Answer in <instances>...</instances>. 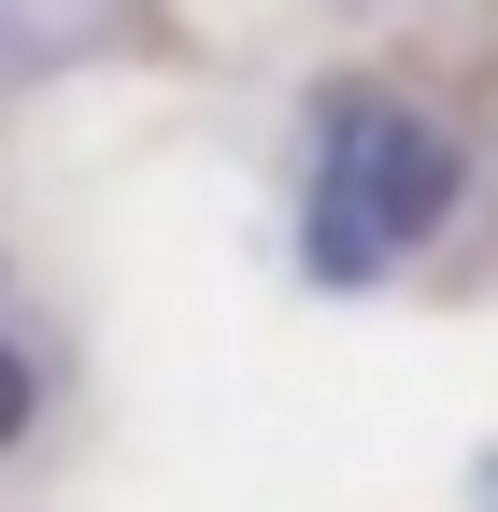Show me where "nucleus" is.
Wrapping results in <instances>:
<instances>
[{
	"label": "nucleus",
	"mask_w": 498,
	"mask_h": 512,
	"mask_svg": "<svg viewBox=\"0 0 498 512\" xmlns=\"http://www.w3.org/2000/svg\"><path fill=\"white\" fill-rule=\"evenodd\" d=\"M442 214H456V143H442L413 100L342 86V100H328V143H314V214H299L314 285H370L385 256H413Z\"/></svg>",
	"instance_id": "obj_1"
},
{
	"label": "nucleus",
	"mask_w": 498,
	"mask_h": 512,
	"mask_svg": "<svg viewBox=\"0 0 498 512\" xmlns=\"http://www.w3.org/2000/svg\"><path fill=\"white\" fill-rule=\"evenodd\" d=\"M15 427H29V356L0 342V441H15Z\"/></svg>",
	"instance_id": "obj_2"
}]
</instances>
